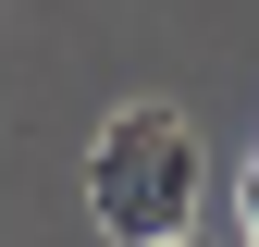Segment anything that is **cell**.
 <instances>
[{
	"instance_id": "cell-1",
	"label": "cell",
	"mask_w": 259,
	"mask_h": 247,
	"mask_svg": "<svg viewBox=\"0 0 259 247\" xmlns=\"http://www.w3.org/2000/svg\"><path fill=\"white\" fill-rule=\"evenodd\" d=\"M87 210H99L111 247H173L198 235V124L173 99H136L99 124V148H87Z\"/></svg>"
},
{
	"instance_id": "cell-2",
	"label": "cell",
	"mask_w": 259,
	"mask_h": 247,
	"mask_svg": "<svg viewBox=\"0 0 259 247\" xmlns=\"http://www.w3.org/2000/svg\"><path fill=\"white\" fill-rule=\"evenodd\" d=\"M235 223H247V247H259V173H247V198H235Z\"/></svg>"
},
{
	"instance_id": "cell-3",
	"label": "cell",
	"mask_w": 259,
	"mask_h": 247,
	"mask_svg": "<svg viewBox=\"0 0 259 247\" xmlns=\"http://www.w3.org/2000/svg\"><path fill=\"white\" fill-rule=\"evenodd\" d=\"M173 247H185V235H173Z\"/></svg>"
}]
</instances>
